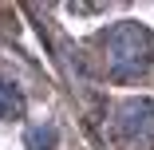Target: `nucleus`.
Listing matches in <instances>:
<instances>
[{
  "mask_svg": "<svg viewBox=\"0 0 154 150\" xmlns=\"http://www.w3.org/2000/svg\"><path fill=\"white\" fill-rule=\"evenodd\" d=\"M103 55H107V71L111 79L127 83V79H142L154 67V40L142 24H115L103 36Z\"/></svg>",
  "mask_w": 154,
  "mask_h": 150,
  "instance_id": "f257e3e1",
  "label": "nucleus"
},
{
  "mask_svg": "<svg viewBox=\"0 0 154 150\" xmlns=\"http://www.w3.org/2000/svg\"><path fill=\"white\" fill-rule=\"evenodd\" d=\"M115 134L127 146H150L154 142V99H131L115 107Z\"/></svg>",
  "mask_w": 154,
  "mask_h": 150,
  "instance_id": "f03ea898",
  "label": "nucleus"
},
{
  "mask_svg": "<svg viewBox=\"0 0 154 150\" xmlns=\"http://www.w3.org/2000/svg\"><path fill=\"white\" fill-rule=\"evenodd\" d=\"M24 115V95H20V87L8 83V79H0V118H20Z\"/></svg>",
  "mask_w": 154,
  "mask_h": 150,
  "instance_id": "7ed1b4c3",
  "label": "nucleus"
},
{
  "mask_svg": "<svg viewBox=\"0 0 154 150\" xmlns=\"http://www.w3.org/2000/svg\"><path fill=\"white\" fill-rule=\"evenodd\" d=\"M24 142H28V150H55V142H59V130H55L51 123H44V127H28Z\"/></svg>",
  "mask_w": 154,
  "mask_h": 150,
  "instance_id": "20e7f679",
  "label": "nucleus"
}]
</instances>
